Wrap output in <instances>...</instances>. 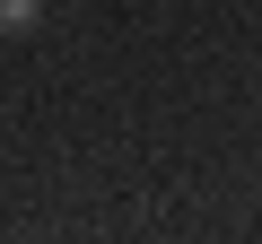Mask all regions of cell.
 <instances>
[{
  "instance_id": "cell-1",
  "label": "cell",
  "mask_w": 262,
  "mask_h": 244,
  "mask_svg": "<svg viewBox=\"0 0 262 244\" xmlns=\"http://www.w3.org/2000/svg\"><path fill=\"white\" fill-rule=\"evenodd\" d=\"M44 27V0H0V44H27Z\"/></svg>"
}]
</instances>
